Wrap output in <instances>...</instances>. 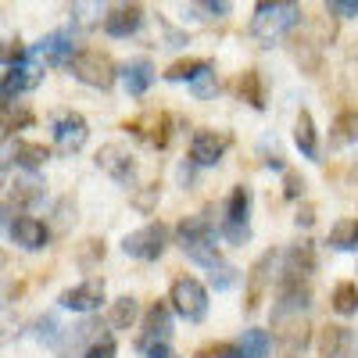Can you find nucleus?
Segmentation results:
<instances>
[{"instance_id": "obj_38", "label": "nucleus", "mask_w": 358, "mask_h": 358, "mask_svg": "<svg viewBox=\"0 0 358 358\" xmlns=\"http://www.w3.org/2000/svg\"><path fill=\"white\" fill-rule=\"evenodd\" d=\"M147 358H179L169 344H158V348H151V351H147Z\"/></svg>"}, {"instance_id": "obj_16", "label": "nucleus", "mask_w": 358, "mask_h": 358, "mask_svg": "<svg viewBox=\"0 0 358 358\" xmlns=\"http://www.w3.org/2000/svg\"><path fill=\"white\" fill-rule=\"evenodd\" d=\"M315 273V248L305 241V244H294L290 251H283V262H280V280H308Z\"/></svg>"}, {"instance_id": "obj_6", "label": "nucleus", "mask_w": 358, "mask_h": 358, "mask_svg": "<svg viewBox=\"0 0 358 358\" xmlns=\"http://www.w3.org/2000/svg\"><path fill=\"white\" fill-rule=\"evenodd\" d=\"M248 215H251V190L233 187L229 197H226V219H222V236L229 244H248L251 241Z\"/></svg>"}, {"instance_id": "obj_11", "label": "nucleus", "mask_w": 358, "mask_h": 358, "mask_svg": "<svg viewBox=\"0 0 358 358\" xmlns=\"http://www.w3.org/2000/svg\"><path fill=\"white\" fill-rule=\"evenodd\" d=\"M94 162H97L101 172H108V176L115 179V183L133 187V179H136V158L129 155V147H122V143H104Z\"/></svg>"}, {"instance_id": "obj_31", "label": "nucleus", "mask_w": 358, "mask_h": 358, "mask_svg": "<svg viewBox=\"0 0 358 358\" xmlns=\"http://www.w3.org/2000/svg\"><path fill=\"white\" fill-rule=\"evenodd\" d=\"M190 90H194V97H197V101L212 97L215 90H219V79H215V72H208V76H201L197 83H190Z\"/></svg>"}, {"instance_id": "obj_26", "label": "nucleus", "mask_w": 358, "mask_h": 358, "mask_svg": "<svg viewBox=\"0 0 358 358\" xmlns=\"http://www.w3.org/2000/svg\"><path fill=\"white\" fill-rule=\"evenodd\" d=\"M330 244L334 251H358V219H341L330 229Z\"/></svg>"}, {"instance_id": "obj_12", "label": "nucleus", "mask_w": 358, "mask_h": 358, "mask_svg": "<svg viewBox=\"0 0 358 358\" xmlns=\"http://www.w3.org/2000/svg\"><path fill=\"white\" fill-rule=\"evenodd\" d=\"M319 358H358V330L326 326L319 334Z\"/></svg>"}, {"instance_id": "obj_22", "label": "nucleus", "mask_w": 358, "mask_h": 358, "mask_svg": "<svg viewBox=\"0 0 358 358\" xmlns=\"http://www.w3.org/2000/svg\"><path fill=\"white\" fill-rule=\"evenodd\" d=\"M208 72H215V65L208 62V57H187V62H176V65H169L165 69V79L169 83H197L201 76H208Z\"/></svg>"}, {"instance_id": "obj_35", "label": "nucleus", "mask_w": 358, "mask_h": 358, "mask_svg": "<svg viewBox=\"0 0 358 358\" xmlns=\"http://www.w3.org/2000/svg\"><path fill=\"white\" fill-rule=\"evenodd\" d=\"M158 194H162V187H158V183H151V187H147L143 194H136V208H140V212H151Z\"/></svg>"}, {"instance_id": "obj_28", "label": "nucleus", "mask_w": 358, "mask_h": 358, "mask_svg": "<svg viewBox=\"0 0 358 358\" xmlns=\"http://www.w3.org/2000/svg\"><path fill=\"white\" fill-rule=\"evenodd\" d=\"M147 126H151V129H147V133H140L147 143H151V147H165L169 143V136H172V118L165 115V111H158V115H151V118H147Z\"/></svg>"}, {"instance_id": "obj_4", "label": "nucleus", "mask_w": 358, "mask_h": 358, "mask_svg": "<svg viewBox=\"0 0 358 358\" xmlns=\"http://www.w3.org/2000/svg\"><path fill=\"white\" fill-rule=\"evenodd\" d=\"M72 76H76L79 83H86V86H94V90H108V86L115 83V76H122V72L115 69V62H111L104 50L83 47V50L76 54V62H72Z\"/></svg>"}, {"instance_id": "obj_13", "label": "nucleus", "mask_w": 358, "mask_h": 358, "mask_svg": "<svg viewBox=\"0 0 358 358\" xmlns=\"http://www.w3.org/2000/svg\"><path fill=\"white\" fill-rule=\"evenodd\" d=\"M229 147V136L226 133H215V129H197L194 140H190V162L208 169V165H219L222 155Z\"/></svg>"}, {"instance_id": "obj_14", "label": "nucleus", "mask_w": 358, "mask_h": 358, "mask_svg": "<svg viewBox=\"0 0 358 358\" xmlns=\"http://www.w3.org/2000/svg\"><path fill=\"white\" fill-rule=\"evenodd\" d=\"M57 301H62V308H69V312H94L104 301V280H83V283L69 287Z\"/></svg>"}, {"instance_id": "obj_3", "label": "nucleus", "mask_w": 358, "mask_h": 358, "mask_svg": "<svg viewBox=\"0 0 358 358\" xmlns=\"http://www.w3.org/2000/svg\"><path fill=\"white\" fill-rule=\"evenodd\" d=\"M169 301H172V312L187 322H201L208 315V290L201 280L194 276H179L172 280V290H169Z\"/></svg>"}, {"instance_id": "obj_24", "label": "nucleus", "mask_w": 358, "mask_h": 358, "mask_svg": "<svg viewBox=\"0 0 358 358\" xmlns=\"http://www.w3.org/2000/svg\"><path fill=\"white\" fill-rule=\"evenodd\" d=\"M43 197V183L36 179V172H25V176H15V183H11V201L18 208H29V204H36Z\"/></svg>"}, {"instance_id": "obj_1", "label": "nucleus", "mask_w": 358, "mask_h": 358, "mask_svg": "<svg viewBox=\"0 0 358 358\" xmlns=\"http://www.w3.org/2000/svg\"><path fill=\"white\" fill-rule=\"evenodd\" d=\"M176 244L183 248V255L190 262H197L201 268H208V276H212L215 290H226L236 280V268L215 248V229H212V222H208V219H201V215L183 219V222L176 226Z\"/></svg>"}, {"instance_id": "obj_29", "label": "nucleus", "mask_w": 358, "mask_h": 358, "mask_svg": "<svg viewBox=\"0 0 358 358\" xmlns=\"http://www.w3.org/2000/svg\"><path fill=\"white\" fill-rule=\"evenodd\" d=\"M241 97L251 104V108H265V94H262V76H258V69H248L244 76H241Z\"/></svg>"}, {"instance_id": "obj_25", "label": "nucleus", "mask_w": 358, "mask_h": 358, "mask_svg": "<svg viewBox=\"0 0 358 358\" xmlns=\"http://www.w3.org/2000/svg\"><path fill=\"white\" fill-rule=\"evenodd\" d=\"M140 319V301L136 297H118V301H111V308H108V322L115 326V330H129V326Z\"/></svg>"}, {"instance_id": "obj_20", "label": "nucleus", "mask_w": 358, "mask_h": 358, "mask_svg": "<svg viewBox=\"0 0 358 358\" xmlns=\"http://www.w3.org/2000/svg\"><path fill=\"white\" fill-rule=\"evenodd\" d=\"M40 83V69L29 62V65H18V69H4V104L15 101V94L22 90H33Z\"/></svg>"}, {"instance_id": "obj_23", "label": "nucleus", "mask_w": 358, "mask_h": 358, "mask_svg": "<svg viewBox=\"0 0 358 358\" xmlns=\"http://www.w3.org/2000/svg\"><path fill=\"white\" fill-rule=\"evenodd\" d=\"M11 158L25 169V172H36V169H43L47 165V158H50V147H43V143H33V140H18L15 143V151H11Z\"/></svg>"}, {"instance_id": "obj_21", "label": "nucleus", "mask_w": 358, "mask_h": 358, "mask_svg": "<svg viewBox=\"0 0 358 358\" xmlns=\"http://www.w3.org/2000/svg\"><path fill=\"white\" fill-rule=\"evenodd\" d=\"M294 143L301 147L305 158H312V162L319 158V136H315V122L308 111H297V118H294Z\"/></svg>"}, {"instance_id": "obj_27", "label": "nucleus", "mask_w": 358, "mask_h": 358, "mask_svg": "<svg viewBox=\"0 0 358 358\" xmlns=\"http://www.w3.org/2000/svg\"><path fill=\"white\" fill-rule=\"evenodd\" d=\"M330 305H334V312H337V315H355V312H358V287H355V283H348V280H344V283H337V287H334V301H330Z\"/></svg>"}, {"instance_id": "obj_9", "label": "nucleus", "mask_w": 358, "mask_h": 358, "mask_svg": "<svg viewBox=\"0 0 358 358\" xmlns=\"http://www.w3.org/2000/svg\"><path fill=\"white\" fill-rule=\"evenodd\" d=\"M280 262H283L280 251H265V255L248 268V294H244V308H248V312H258V305L265 301V290H268V283H273V273H276Z\"/></svg>"}, {"instance_id": "obj_19", "label": "nucleus", "mask_w": 358, "mask_h": 358, "mask_svg": "<svg viewBox=\"0 0 358 358\" xmlns=\"http://www.w3.org/2000/svg\"><path fill=\"white\" fill-rule=\"evenodd\" d=\"M273 351V334L268 330H244V337L233 344L229 358H268Z\"/></svg>"}, {"instance_id": "obj_17", "label": "nucleus", "mask_w": 358, "mask_h": 358, "mask_svg": "<svg viewBox=\"0 0 358 358\" xmlns=\"http://www.w3.org/2000/svg\"><path fill=\"white\" fill-rule=\"evenodd\" d=\"M140 22H143V8L140 4H118V8H111L104 15V33L115 36V40H126V36H133L140 29Z\"/></svg>"}, {"instance_id": "obj_2", "label": "nucleus", "mask_w": 358, "mask_h": 358, "mask_svg": "<svg viewBox=\"0 0 358 358\" xmlns=\"http://www.w3.org/2000/svg\"><path fill=\"white\" fill-rule=\"evenodd\" d=\"M297 22H301V8L297 4H268V0H262L251 18V36L268 47V43L283 40Z\"/></svg>"}, {"instance_id": "obj_18", "label": "nucleus", "mask_w": 358, "mask_h": 358, "mask_svg": "<svg viewBox=\"0 0 358 358\" xmlns=\"http://www.w3.org/2000/svg\"><path fill=\"white\" fill-rule=\"evenodd\" d=\"M151 83H155V65L147 57H133V62L122 65V86L129 97H143L151 90Z\"/></svg>"}, {"instance_id": "obj_34", "label": "nucleus", "mask_w": 358, "mask_h": 358, "mask_svg": "<svg viewBox=\"0 0 358 358\" xmlns=\"http://www.w3.org/2000/svg\"><path fill=\"white\" fill-rule=\"evenodd\" d=\"M326 11H334V15H341V18H355V15H358V0H330V4H326Z\"/></svg>"}, {"instance_id": "obj_32", "label": "nucleus", "mask_w": 358, "mask_h": 358, "mask_svg": "<svg viewBox=\"0 0 358 358\" xmlns=\"http://www.w3.org/2000/svg\"><path fill=\"white\" fill-rule=\"evenodd\" d=\"M283 183H287V187H283V197H287V201H297V197L305 194V176L287 172V176H283Z\"/></svg>"}, {"instance_id": "obj_36", "label": "nucleus", "mask_w": 358, "mask_h": 358, "mask_svg": "<svg viewBox=\"0 0 358 358\" xmlns=\"http://www.w3.org/2000/svg\"><path fill=\"white\" fill-rule=\"evenodd\" d=\"M229 351H233V344H208L197 351V358H229Z\"/></svg>"}, {"instance_id": "obj_30", "label": "nucleus", "mask_w": 358, "mask_h": 358, "mask_svg": "<svg viewBox=\"0 0 358 358\" xmlns=\"http://www.w3.org/2000/svg\"><path fill=\"white\" fill-rule=\"evenodd\" d=\"M351 140H358V115H355V111H344V115H337V122H334L330 143H334V147H344V143H351Z\"/></svg>"}, {"instance_id": "obj_10", "label": "nucleus", "mask_w": 358, "mask_h": 358, "mask_svg": "<svg viewBox=\"0 0 358 358\" xmlns=\"http://www.w3.org/2000/svg\"><path fill=\"white\" fill-rule=\"evenodd\" d=\"M172 334V305L165 301H155L147 308L143 322H140V334H136V348L140 351H151L158 344H165V337Z\"/></svg>"}, {"instance_id": "obj_15", "label": "nucleus", "mask_w": 358, "mask_h": 358, "mask_svg": "<svg viewBox=\"0 0 358 358\" xmlns=\"http://www.w3.org/2000/svg\"><path fill=\"white\" fill-rule=\"evenodd\" d=\"M8 236L18 248H25V251H40L50 241V229L40 219H33V215H18V219L8 222Z\"/></svg>"}, {"instance_id": "obj_7", "label": "nucleus", "mask_w": 358, "mask_h": 358, "mask_svg": "<svg viewBox=\"0 0 358 358\" xmlns=\"http://www.w3.org/2000/svg\"><path fill=\"white\" fill-rule=\"evenodd\" d=\"M76 43H72V29H54V33H47L36 47H33V57H40L43 65L50 69H72L76 62Z\"/></svg>"}, {"instance_id": "obj_8", "label": "nucleus", "mask_w": 358, "mask_h": 358, "mask_svg": "<svg viewBox=\"0 0 358 358\" xmlns=\"http://www.w3.org/2000/svg\"><path fill=\"white\" fill-rule=\"evenodd\" d=\"M50 133H54V147L62 155H76L79 147L86 143L90 136V126H86V118L79 111H57L54 115V122H50Z\"/></svg>"}, {"instance_id": "obj_37", "label": "nucleus", "mask_w": 358, "mask_h": 358, "mask_svg": "<svg viewBox=\"0 0 358 358\" xmlns=\"http://www.w3.org/2000/svg\"><path fill=\"white\" fill-rule=\"evenodd\" d=\"M194 11H204V18H222L226 11H229V4H222V0H219V4H212V0H208V4H194Z\"/></svg>"}, {"instance_id": "obj_33", "label": "nucleus", "mask_w": 358, "mask_h": 358, "mask_svg": "<svg viewBox=\"0 0 358 358\" xmlns=\"http://www.w3.org/2000/svg\"><path fill=\"white\" fill-rule=\"evenodd\" d=\"M83 358H115V341L111 337H101L97 344H90L83 351Z\"/></svg>"}, {"instance_id": "obj_5", "label": "nucleus", "mask_w": 358, "mask_h": 358, "mask_svg": "<svg viewBox=\"0 0 358 358\" xmlns=\"http://www.w3.org/2000/svg\"><path fill=\"white\" fill-rule=\"evenodd\" d=\"M165 248H169V226L165 222H147L122 241V251L129 258H140V262H158L165 255Z\"/></svg>"}]
</instances>
